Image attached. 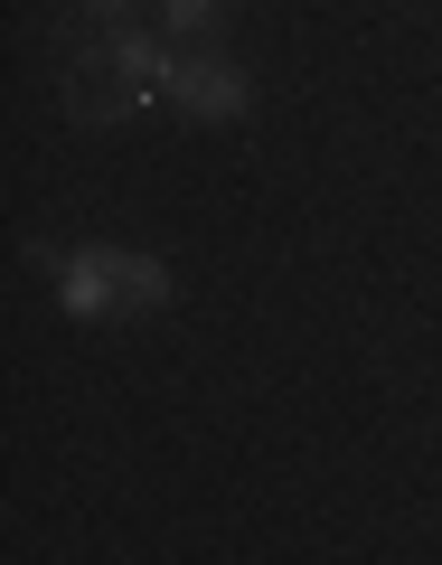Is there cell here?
Here are the masks:
<instances>
[{
    "label": "cell",
    "mask_w": 442,
    "mask_h": 565,
    "mask_svg": "<svg viewBox=\"0 0 442 565\" xmlns=\"http://www.w3.org/2000/svg\"><path fill=\"white\" fill-rule=\"evenodd\" d=\"M170 57L180 39L170 29H132V20H76L66 29V114L76 122H132L151 104H170Z\"/></svg>",
    "instance_id": "cell-1"
},
{
    "label": "cell",
    "mask_w": 442,
    "mask_h": 565,
    "mask_svg": "<svg viewBox=\"0 0 442 565\" xmlns=\"http://www.w3.org/2000/svg\"><path fill=\"white\" fill-rule=\"evenodd\" d=\"M39 264L57 274V311L66 321H122V311H161L170 302V264L141 245H39Z\"/></svg>",
    "instance_id": "cell-2"
},
{
    "label": "cell",
    "mask_w": 442,
    "mask_h": 565,
    "mask_svg": "<svg viewBox=\"0 0 442 565\" xmlns=\"http://www.w3.org/2000/svg\"><path fill=\"white\" fill-rule=\"evenodd\" d=\"M170 104L198 114V122H245V114H255V85H245V66L180 47V57H170Z\"/></svg>",
    "instance_id": "cell-3"
},
{
    "label": "cell",
    "mask_w": 442,
    "mask_h": 565,
    "mask_svg": "<svg viewBox=\"0 0 442 565\" xmlns=\"http://www.w3.org/2000/svg\"><path fill=\"white\" fill-rule=\"evenodd\" d=\"M226 10H236V0H161V29L188 47V39H207V29H217Z\"/></svg>",
    "instance_id": "cell-4"
},
{
    "label": "cell",
    "mask_w": 442,
    "mask_h": 565,
    "mask_svg": "<svg viewBox=\"0 0 442 565\" xmlns=\"http://www.w3.org/2000/svg\"><path fill=\"white\" fill-rule=\"evenodd\" d=\"M132 0H76V20H122Z\"/></svg>",
    "instance_id": "cell-5"
}]
</instances>
